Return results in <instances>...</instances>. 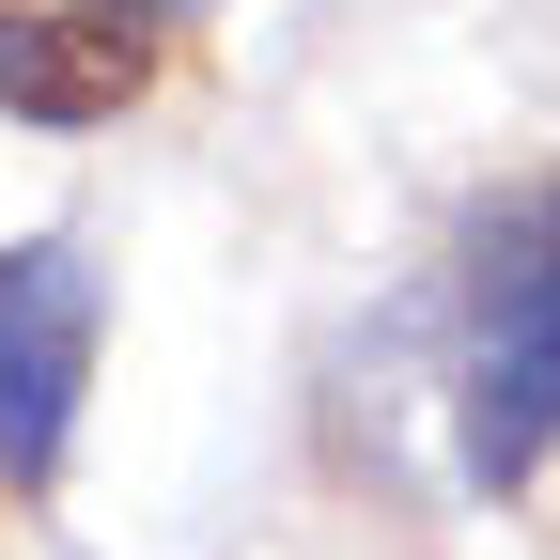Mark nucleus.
Wrapping results in <instances>:
<instances>
[{"label": "nucleus", "mask_w": 560, "mask_h": 560, "mask_svg": "<svg viewBox=\"0 0 560 560\" xmlns=\"http://www.w3.org/2000/svg\"><path fill=\"white\" fill-rule=\"evenodd\" d=\"M560 436V187H514L467 234V467L529 482Z\"/></svg>", "instance_id": "nucleus-1"}, {"label": "nucleus", "mask_w": 560, "mask_h": 560, "mask_svg": "<svg viewBox=\"0 0 560 560\" xmlns=\"http://www.w3.org/2000/svg\"><path fill=\"white\" fill-rule=\"evenodd\" d=\"M79 374H94V265L62 234H32V249H0V482L62 467Z\"/></svg>", "instance_id": "nucleus-2"}, {"label": "nucleus", "mask_w": 560, "mask_h": 560, "mask_svg": "<svg viewBox=\"0 0 560 560\" xmlns=\"http://www.w3.org/2000/svg\"><path fill=\"white\" fill-rule=\"evenodd\" d=\"M156 79V0H0V109L109 125Z\"/></svg>", "instance_id": "nucleus-3"}]
</instances>
